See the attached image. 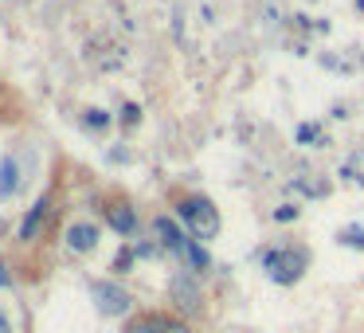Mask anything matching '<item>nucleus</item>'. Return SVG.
<instances>
[{"instance_id":"obj_17","label":"nucleus","mask_w":364,"mask_h":333,"mask_svg":"<svg viewBox=\"0 0 364 333\" xmlns=\"http://www.w3.org/2000/svg\"><path fill=\"white\" fill-rule=\"evenodd\" d=\"M298 137H301V142H314L317 130H314V126H301V130H298Z\"/></svg>"},{"instance_id":"obj_18","label":"nucleus","mask_w":364,"mask_h":333,"mask_svg":"<svg viewBox=\"0 0 364 333\" xmlns=\"http://www.w3.org/2000/svg\"><path fill=\"white\" fill-rule=\"evenodd\" d=\"M0 333H12V325H9V317H4V310H0Z\"/></svg>"},{"instance_id":"obj_16","label":"nucleus","mask_w":364,"mask_h":333,"mask_svg":"<svg viewBox=\"0 0 364 333\" xmlns=\"http://www.w3.org/2000/svg\"><path fill=\"white\" fill-rule=\"evenodd\" d=\"M137 118H141V110H137V106H126V118H122V122H126V126H134Z\"/></svg>"},{"instance_id":"obj_19","label":"nucleus","mask_w":364,"mask_h":333,"mask_svg":"<svg viewBox=\"0 0 364 333\" xmlns=\"http://www.w3.org/2000/svg\"><path fill=\"white\" fill-rule=\"evenodd\" d=\"M4 282H9V275H4V263H0V286H4Z\"/></svg>"},{"instance_id":"obj_13","label":"nucleus","mask_w":364,"mask_h":333,"mask_svg":"<svg viewBox=\"0 0 364 333\" xmlns=\"http://www.w3.org/2000/svg\"><path fill=\"white\" fill-rule=\"evenodd\" d=\"M87 126H90V130L110 126V114H106V110H87Z\"/></svg>"},{"instance_id":"obj_3","label":"nucleus","mask_w":364,"mask_h":333,"mask_svg":"<svg viewBox=\"0 0 364 333\" xmlns=\"http://www.w3.org/2000/svg\"><path fill=\"white\" fill-rule=\"evenodd\" d=\"M301 255H294V251H270L267 255V267H270V275H274V282H294V278L301 275Z\"/></svg>"},{"instance_id":"obj_15","label":"nucleus","mask_w":364,"mask_h":333,"mask_svg":"<svg viewBox=\"0 0 364 333\" xmlns=\"http://www.w3.org/2000/svg\"><path fill=\"white\" fill-rule=\"evenodd\" d=\"M161 333H192L184 322H161Z\"/></svg>"},{"instance_id":"obj_4","label":"nucleus","mask_w":364,"mask_h":333,"mask_svg":"<svg viewBox=\"0 0 364 333\" xmlns=\"http://www.w3.org/2000/svg\"><path fill=\"white\" fill-rule=\"evenodd\" d=\"M95 243H98V228H90V223H71L67 228V247L71 251L87 255V251H95Z\"/></svg>"},{"instance_id":"obj_14","label":"nucleus","mask_w":364,"mask_h":333,"mask_svg":"<svg viewBox=\"0 0 364 333\" xmlns=\"http://www.w3.org/2000/svg\"><path fill=\"white\" fill-rule=\"evenodd\" d=\"M274 220H278V223H290V220H298V208H294V204H282V208L274 212Z\"/></svg>"},{"instance_id":"obj_5","label":"nucleus","mask_w":364,"mask_h":333,"mask_svg":"<svg viewBox=\"0 0 364 333\" xmlns=\"http://www.w3.org/2000/svg\"><path fill=\"white\" fill-rule=\"evenodd\" d=\"M106 220H110V228L122 231V236H134V228H137V216L129 204H110L106 208Z\"/></svg>"},{"instance_id":"obj_1","label":"nucleus","mask_w":364,"mask_h":333,"mask_svg":"<svg viewBox=\"0 0 364 333\" xmlns=\"http://www.w3.org/2000/svg\"><path fill=\"white\" fill-rule=\"evenodd\" d=\"M181 220L192 228V239H215L220 236V212H215L212 200L192 196L181 204Z\"/></svg>"},{"instance_id":"obj_6","label":"nucleus","mask_w":364,"mask_h":333,"mask_svg":"<svg viewBox=\"0 0 364 333\" xmlns=\"http://www.w3.org/2000/svg\"><path fill=\"white\" fill-rule=\"evenodd\" d=\"M43 220H48V200H36V204L28 208L24 223H20V239H36L43 228Z\"/></svg>"},{"instance_id":"obj_12","label":"nucleus","mask_w":364,"mask_h":333,"mask_svg":"<svg viewBox=\"0 0 364 333\" xmlns=\"http://www.w3.org/2000/svg\"><path fill=\"white\" fill-rule=\"evenodd\" d=\"M184 255L192 259V267H208V251L200 243H188V247H184Z\"/></svg>"},{"instance_id":"obj_2","label":"nucleus","mask_w":364,"mask_h":333,"mask_svg":"<svg viewBox=\"0 0 364 333\" xmlns=\"http://www.w3.org/2000/svg\"><path fill=\"white\" fill-rule=\"evenodd\" d=\"M90 294H95V306L102 310L106 317H122L129 310V302H134L122 286H114V282H95V290H90Z\"/></svg>"},{"instance_id":"obj_9","label":"nucleus","mask_w":364,"mask_h":333,"mask_svg":"<svg viewBox=\"0 0 364 333\" xmlns=\"http://www.w3.org/2000/svg\"><path fill=\"white\" fill-rule=\"evenodd\" d=\"M20 189V165L16 157H4V165H0V196H16Z\"/></svg>"},{"instance_id":"obj_8","label":"nucleus","mask_w":364,"mask_h":333,"mask_svg":"<svg viewBox=\"0 0 364 333\" xmlns=\"http://www.w3.org/2000/svg\"><path fill=\"white\" fill-rule=\"evenodd\" d=\"M173 298H176V306H181L184 314L200 310V290L188 282V278H173Z\"/></svg>"},{"instance_id":"obj_10","label":"nucleus","mask_w":364,"mask_h":333,"mask_svg":"<svg viewBox=\"0 0 364 333\" xmlns=\"http://www.w3.org/2000/svg\"><path fill=\"white\" fill-rule=\"evenodd\" d=\"M341 243H345V247H360V251H364V228H345V231H341Z\"/></svg>"},{"instance_id":"obj_7","label":"nucleus","mask_w":364,"mask_h":333,"mask_svg":"<svg viewBox=\"0 0 364 333\" xmlns=\"http://www.w3.org/2000/svg\"><path fill=\"white\" fill-rule=\"evenodd\" d=\"M153 231H157V239L168 247V251H184V247H188V239L181 236V228H176L173 220H165V216H161V220L153 223Z\"/></svg>"},{"instance_id":"obj_11","label":"nucleus","mask_w":364,"mask_h":333,"mask_svg":"<svg viewBox=\"0 0 364 333\" xmlns=\"http://www.w3.org/2000/svg\"><path fill=\"white\" fill-rule=\"evenodd\" d=\"M126 333H161V317H145V322H134Z\"/></svg>"}]
</instances>
